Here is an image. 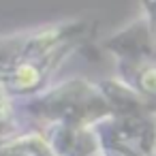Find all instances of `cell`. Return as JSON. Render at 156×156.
Instances as JSON below:
<instances>
[{"label": "cell", "instance_id": "1", "mask_svg": "<svg viewBox=\"0 0 156 156\" xmlns=\"http://www.w3.org/2000/svg\"><path fill=\"white\" fill-rule=\"evenodd\" d=\"M24 77H26V81H28V83H32V81H37V73H34L32 69H28V66L20 71V79H24Z\"/></svg>", "mask_w": 156, "mask_h": 156}]
</instances>
